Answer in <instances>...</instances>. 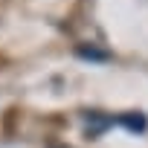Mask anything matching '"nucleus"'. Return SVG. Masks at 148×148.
I'll use <instances>...</instances> for the list:
<instances>
[{
	"label": "nucleus",
	"mask_w": 148,
	"mask_h": 148,
	"mask_svg": "<svg viewBox=\"0 0 148 148\" xmlns=\"http://www.w3.org/2000/svg\"><path fill=\"white\" fill-rule=\"evenodd\" d=\"M82 125H84V134L90 139H99L110 128H125L131 134H142L148 128V119L139 110H128V113H116V116L113 113H105V110H87L82 116Z\"/></svg>",
	"instance_id": "nucleus-1"
}]
</instances>
